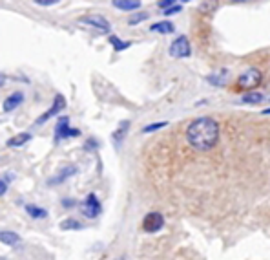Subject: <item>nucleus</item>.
I'll use <instances>...</instances> for the list:
<instances>
[{"instance_id": "obj_1", "label": "nucleus", "mask_w": 270, "mask_h": 260, "mask_svg": "<svg viewBox=\"0 0 270 260\" xmlns=\"http://www.w3.org/2000/svg\"><path fill=\"white\" fill-rule=\"evenodd\" d=\"M187 139L195 150H210L219 139V125L212 117H197L188 125Z\"/></svg>"}, {"instance_id": "obj_2", "label": "nucleus", "mask_w": 270, "mask_h": 260, "mask_svg": "<svg viewBox=\"0 0 270 260\" xmlns=\"http://www.w3.org/2000/svg\"><path fill=\"white\" fill-rule=\"evenodd\" d=\"M261 81H263V73L259 72L257 68H248L238 77V88H241V90H254L256 86L261 85Z\"/></svg>"}, {"instance_id": "obj_3", "label": "nucleus", "mask_w": 270, "mask_h": 260, "mask_svg": "<svg viewBox=\"0 0 270 260\" xmlns=\"http://www.w3.org/2000/svg\"><path fill=\"white\" fill-rule=\"evenodd\" d=\"M168 53L175 59H183V57H190L192 53V48H190V42H188L187 37H177V39L170 44L168 48Z\"/></svg>"}, {"instance_id": "obj_4", "label": "nucleus", "mask_w": 270, "mask_h": 260, "mask_svg": "<svg viewBox=\"0 0 270 260\" xmlns=\"http://www.w3.org/2000/svg\"><path fill=\"white\" fill-rule=\"evenodd\" d=\"M81 132L75 129H70V117L62 116L58 119L57 127H55V141H60V139H68V137L79 136Z\"/></svg>"}, {"instance_id": "obj_5", "label": "nucleus", "mask_w": 270, "mask_h": 260, "mask_svg": "<svg viewBox=\"0 0 270 260\" xmlns=\"http://www.w3.org/2000/svg\"><path fill=\"white\" fill-rule=\"evenodd\" d=\"M81 211H82V215L86 216V218H95V216H99V213H101V203H99V200H97V196L93 195V193H90V195L84 198V202L81 203Z\"/></svg>"}, {"instance_id": "obj_6", "label": "nucleus", "mask_w": 270, "mask_h": 260, "mask_svg": "<svg viewBox=\"0 0 270 260\" xmlns=\"http://www.w3.org/2000/svg\"><path fill=\"white\" fill-rule=\"evenodd\" d=\"M162 228H164V218L161 213H148L142 220V229L146 233H157Z\"/></svg>"}, {"instance_id": "obj_7", "label": "nucleus", "mask_w": 270, "mask_h": 260, "mask_svg": "<svg viewBox=\"0 0 270 260\" xmlns=\"http://www.w3.org/2000/svg\"><path fill=\"white\" fill-rule=\"evenodd\" d=\"M60 110H66V99L58 94V96H55V101H53V104H52V108L46 112V114H42V116L37 119V123L35 125H42L44 121H48L50 117H53V116H57L58 112Z\"/></svg>"}, {"instance_id": "obj_8", "label": "nucleus", "mask_w": 270, "mask_h": 260, "mask_svg": "<svg viewBox=\"0 0 270 260\" xmlns=\"http://www.w3.org/2000/svg\"><path fill=\"white\" fill-rule=\"evenodd\" d=\"M81 22L88 24V26L99 28V30H101V32H104V33L109 32V22L104 19L103 15H88V17H82V19H81Z\"/></svg>"}, {"instance_id": "obj_9", "label": "nucleus", "mask_w": 270, "mask_h": 260, "mask_svg": "<svg viewBox=\"0 0 270 260\" xmlns=\"http://www.w3.org/2000/svg\"><path fill=\"white\" fill-rule=\"evenodd\" d=\"M22 101H24V94H22V92H15L11 96H7V99L4 101V112L15 110Z\"/></svg>"}, {"instance_id": "obj_10", "label": "nucleus", "mask_w": 270, "mask_h": 260, "mask_svg": "<svg viewBox=\"0 0 270 260\" xmlns=\"http://www.w3.org/2000/svg\"><path fill=\"white\" fill-rule=\"evenodd\" d=\"M113 7L122 9V11H130V9H139L141 2L139 0H113Z\"/></svg>"}, {"instance_id": "obj_11", "label": "nucleus", "mask_w": 270, "mask_h": 260, "mask_svg": "<svg viewBox=\"0 0 270 260\" xmlns=\"http://www.w3.org/2000/svg\"><path fill=\"white\" fill-rule=\"evenodd\" d=\"M77 172V169L75 167H66L64 170H60L55 178H50V185H57V183H60V182H64L66 178H70V176H73Z\"/></svg>"}, {"instance_id": "obj_12", "label": "nucleus", "mask_w": 270, "mask_h": 260, "mask_svg": "<svg viewBox=\"0 0 270 260\" xmlns=\"http://www.w3.org/2000/svg\"><path fill=\"white\" fill-rule=\"evenodd\" d=\"M175 28L172 22H168V20H162V22H157V24H152L150 26V32H154V33H172Z\"/></svg>"}, {"instance_id": "obj_13", "label": "nucleus", "mask_w": 270, "mask_h": 260, "mask_svg": "<svg viewBox=\"0 0 270 260\" xmlns=\"http://www.w3.org/2000/svg\"><path fill=\"white\" fill-rule=\"evenodd\" d=\"M0 240H2V244L15 246L17 242H20V236L17 233H11V231H2V233H0Z\"/></svg>"}, {"instance_id": "obj_14", "label": "nucleus", "mask_w": 270, "mask_h": 260, "mask_svg": "<svg viewBox=\"0 0 270 260\" xmlns=\"http://www.w3.org/2000/svg\"><path fill=\"white\" fill-rule=\"evenodd\" d=\"M108 40H109V44L113 46V50H115V52H122V50H126V48L132 46V42H124V40H121L117 35H109Z\"/></svg>"}, {"instance_id": "obj_15", "label": "nucleus", "mask_w": 270, "mask_h": 260, "mask_svg": "<svg viewBox=\"0 0 270 260\" xmlns=\"http://www.w3.org/2000/svg\"><path fill=\"white\" fill-rule=\"evenodd\" d=\"M31 139V134H27V132H24V134H19V136L11 137L9 141H7V147H20V145L27 143Z\"/></svg>"}, {"instance_id": "obj_16", "label": "nucleus", "mask_w": 270, "mask_h": 260, "mask_svg": "<svg viewBox=\"0 0 270 260\" xmlns=\"http://www.w3.org/2000/svg\"><path fill=\"white\" fill-rule=\"evenodd\" d=\"M26 213L31 218H46L48 216V211L42 207H37V205H26Z\"/></svg>"}, {"instance_id": "obj_17", "label": "nucleus", "mask_w": 270, "mask_h": 260, "mask_svg": "<svg viewBox=\"0 0 270 260\" xmlns=\"http://www.w3.org/2000/svg\"><path fill=\"white\" fill-rule=\"evenodd\" d=\"M263 94H257V92H250V94H246V96H243V103L246 104H257V103H261L263 101Z\"/></svg>"}, {"instance_id": "obj_18", "label": "nucleus", "mask_w": 270, "mask_h": 260, "mask_svg": "<svg viewBox=\"0 0 270 260\" xmlns=\"http://www.w3.org/2000/svg\"><path fill=\"white\" fill-rule=\"evenodd\" d=\"M128 127H130V121H124V123H121V127H119V130H117L115 134H113V141H115V145L121 143L122 136L126 134V130H128Z\"/></svg>"}, {"instance_id": "obj_19", "label": "nucleus", "mask_w": 270, "mask_h": 260, "mask_svg": "<svg viewBox=\"0 0 270 260\" xmlns=\"http://www.w3.org/2000/svg\"><path fill=\"white\" fill-rule=\"evenodd\" d=\"M60 228L62 229H82V224L77 220H73V218H68V220L60 222Z\"/></svg>"}, {"instance_id": "obj_20", "label": "nucleus", "mask_w": 270, "mask_h": 260, "mask_svg": "<svg viewBox=\"0 0 270 260\" xmlns=\"http://www.w3.org/2000/svg\"><path fill=\"white\" fill-rule=\"evenodd\" d=\"M148 17H150V15L146 13V11H142V13H135L134 17H130L128 24H130V26H135V24H139V22H142V20H146Z\"/></svg>"}, {"instance_id": "obj_21", "label": "nucleus", "mask_w": 270, "mask_h": 260, "mask_svg": "<svg viewBox=\"0 0 270 260\" xmlns=\"http://www.w3.org/2000/svg\"><path fill=\"white\" fill-rule=\"evenodd\" d=\"M166 121H161V123H154V125H148V127H144L142 129V132L144 134H150V132H154V130H159V129H162V127H166Z\"/></svg>"}, {"instance_id": "obj_22", "label": "nucleus", "mask_w": 270, "mask_h": 260, "mask_svg": "<svg viewBox=\"0 0 270 260\" xmlns=\"http://www.w3.org/2000/svg\"><path fill=\"white\" fill-rule=\"evenodd\" d=\"M181 9H183V6H181V4H175V6L168 7L166 11H162V13H164V15H174V13H179Z\"/></svg>"}, {"instance_id": "obj_23", "label": "nucleus", "mask_w": 270, "mask_h": 260, "mask_svg": "<svg viewBox=\"0 0 270 260\" xmlns=\"http://www.w3.org/2000/svg\"><path fill=\"white\" fill-rule=\"evenodd\" d=\"M177 2H174V0H162V2H159V7H162V11H166L168 6H175Z\"/></svg>"}, {"instance_id": "obj_24", "label": "nucleus", "mask_w": 270, "mask_h": 260, "mask_svg": "<svg viewBox=\"0 0 270 260\" xmlns=\"http://www.w3.org/2000/svg\"><path fill=\"white\" fill-rule=\"evenodd\" d=\"M37 4L39 6H53V4H57V0H37Z\"/></svg>"}, {"instance_id": "obj_25", "label": "nucleus", "mask_w": 270, "mask_h": 260, "mask_svg": "<svg viewBox=\"0 0 270 260\" xmlns=\"http://www.w3.org/2000/svg\"><path fill=\"white\" fill-rule=\"evenodd\" d=\"M6 185H7V180L6 178H2V182H0V195L2 196L6 195Z\"/></svg>"}, {"instance_id": "obj_26", "label": "nucleus", "mask_w": 270, "mask_h": 260, "mask_svg": "<svg viewBox=\"0 0 270 260\" xmlns=\"http://www.w3.org/2000/svg\"><path fill=\"white\" fill-rule=\"evenodd\" d=\"M263 114H265V116H270V108H269V110H263Z\"/></svg>"}]
</instances>
